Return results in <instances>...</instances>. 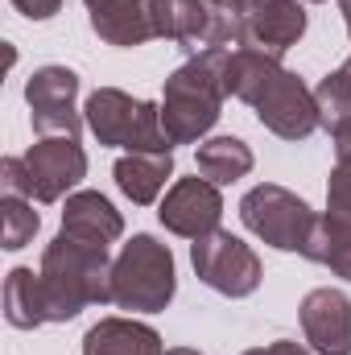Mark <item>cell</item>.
Returning a JSON list of instances; mask_svg holds the SVG:
<instances>
[{
	"label": "cell",
	"mask_w": 351,
	"mask_h": 355,
	"mask_svg": "<svg viewBox=\"0 0 351 355\" xmlns=\"http://www.w3.org/2000/svg\"><path fill=\"white\" fill-rule=\"evenodd\" d=\"M223 87H228V95L244 99L257 112V120L281 141H306L310 132L323 128L314 91L293 71H285L277 54H264L257 46L228 50Z\"/></svg>",
	"instance_id": "cell-1"
},
{
	"label": "cell",
	"mask_w": 351,
	"mask_h": 355,
	"mask_svg": "<svg viewBox=\"0 0 351 355\" xmlns=\"http://www.w3.org/2000/svg\"><path fill=\"white\" fill-rule=\"evenodd\" d=\"M37 289L46 306V322H71L79 310L95 302H112V261L103 244L75 240L58 232L37 268Z\"/></svg>",
	"instance_id": "cell-2"
},
{
	"label": "cell",
	"mask_w": 351,
	"mask_h": 355,
	"mask_svg": "<svg viewBox=\"0 0 351 355\" xmlns=\"http://www.w3.org/2000/svg\"><path fill=\"white\" fill-rule=\"evenodd\" d=\"M223 62H228V50H203V54H190L166 79L162 128H166L170 145H190L215 128L223 95H228Z\"/></svg>",
	"instance_id": "cell-3"
},
{
	"label": "cell",
	"mask_w": 351,
	"mask_h": 355,
	"mask_svg": "<svg viewBox=\"0 0 351 355\" xmlns=\"http://www.w3.org/2000/svg\"><path fill=\"white\" fill-rule=\"evenodd\" d=\"M174 257L157 236H132L112 261V306L132 314H157L174 302Z\"/></svg>",
	"instance_id": "cell-4"
},
{
	"label": "cell",
	"mask_w": 351,
	"mask_h": 355,
	"mask_svg": "<svg viewBox=\"0 0 351 355\" xmlns=\"http://www.w3.org/2000/svg\"><path fill=\"white\" fill-rule=\"evenodd\" d=\"M83 120L99 145L128 149V153H170V137L162 128V107L149 99H132L128 91H91Z\"/></svg>",
	"instance_id": "cell-5"
},
{
	"label": "cell",
	"mask_w": 351,
	"mask_h": 355,
	"mask_svg": "<svg viewBox=\"0 0 351 355\" xmlns=\"http://www.w3.org/2000/svg\"><path fill=\"white\" fill-rule=\"evenodd\" d=\"M240 219L257 240H264L277 252L310 257V248H314L318 215L306 207V198H298L293 190H285L277 182H261L240 198Z\"/></svg>",
	"instance_id": "cell-6"
},
{
	"label": "cell",
	"mask_w": 351,
	"mask_h": 355,
	"mask_svg": "<svg viewBox=\"0 0 351 355\" xmlns=\"http://www.w3.org/2000/svg\"><path fill=\"white\" fill-rule=\"evenodd\" d=\"M190 265L203 285H211L223 297H248L261 285V257L232 232H207L190 244Z\"/></svg>",
	"instance_id": "cell-7"
},
{
	"label": "cell",
	"mask_w": 351,
	"mask_h": 355,
	"mask_svg": "<svg viewBox=\"0 0 351 355\" xmlns=\"http://www.w3.org/2000/svg\"><path fill=\"white\" fill-rule=\"evenodd\" d=\"M91 29L120 50L145 46L153 37H174V0H83Z\"/></svg>",
	"instance_id": "cell-8"
},
{
	"label": "cell",
	"mask_w": 351,
	"mask_h": 355,
	"mask_svg": "<svg viewBox=\"0 0 351 355\" xmlns=\"http://www.w3.org/2000/svg\"><path fill=\"white\" fill-rule=\"evenodd\" d=\"M25 194L33 202H58L71 186L87 178V153L79 137H42L25 149Z\"/></svg>",
	"instance_id": "cell-9"
},
{
	"label": "cell",
	"mask_w": 351,
	"mask_h": 355,
	"mask_svg": "<svg viewBox=\"0 0 351 355\" xmlns=\"http://www.w3.org/2000/svg\"><path fill=\"white\" fill-rule=\"evenodd\" d=\"M306 261L327 265L335 277L351 281V153H335V170L327 182V215H318L314 248Z\"/></svg>",
	"instance_id": "cell-10"
},
{
	"label": "cell",
	"mask_w": 351,
	"mask_h": 355,
	"mask_svg": "<svg viewBox=\"0 0 351 355\" xmlns=\"http://www.w3.org/2000/svg\"><path fill=\"white\" fill-rule=\"evenodd\" d=\"M79 99V75L67 67H42L25 83V103L37 137H79L87 124L83 112L75 107Z\"/></svg>",
	"instance_id": "cell-11"
},
{
	"label": "cell",
	"mask_w": 351,
	"mask_h": 355,
	"mask_svg": "<svg viewBox=\"0 0 351 355\" xmlns=\"http://www.w3.org/2000/svg\"><path fill=\"white\" fill-rule=\"evenodd\" d=\"M162 223L166 232L186 236V240H198L207 232L219 227L223 219V198H219V186L207 182V178H178L170 186V194L162 198Z\"/></svg>",
	"instance_id": "cell-12"
},
{
	"label": "cell",
	"mask_w": 351,
	"mask_h": 355,
	"mask_svg": "<svg viewBox=\"0 0 351 355\" xmlns=\"http://www.w3.org/2000/svg\"><path fill=\"white\" fill-rule=\"evenodd\" d=\"M302 331L318 355H351V302L339 289H310L302 297Z\"/></svg>",
	"instance_id": "cell-13"
},
{
	"label": "cell",
	"mask_w": 351,
	"mask_h": 355,
	"mask_svg": "<svg viewBox=\"0 0 351 355\" xmlns=\"http://www.w3.org/2000/svg\"><path fill=\"white\" fill-rule=\"evenodd\" d=\"M62 232L75 236V240H87V244H116L124 236V219L120 211L99 194V190H79L67 198V211H62Z\"/></svg>",
	"instance_id": "cell-14"
},
{
	"label": "cell",
	"mask_w": 351,
	"mask_h": 355,
	"mask_svg": "<svg viewBox=\"0 0 351 355\" xmlns=\"http://www.w3.org/2000/svg\"><path fill=\"white\" fill-rule=\"evenodd\" d=\"M306 33V8L298 0H273L248 17V46H257L264 54H285L289 46H298V37Z\"/></svg>",
	"instance_id": "cell-15"
},
{
	"label": "cell",
	"mask_w": 351,
	"mask_h": 355,
	"mask_svg": "<svg viewBox=\"0 0 351 355\" xmlns=\"http://www.w3.org/2000/svg\"><path fill=\"white\" fill-rule=\"evenodd\" d=\"M83 355H166L162 335L132 318H99L83 335Z\"/></svg>",
	"instance_id": "cell-16"
},
{
	"label": "cell",
	"mask_w": 351,
	"mask_h": 355,
	"mask_svg": "<svg viewBox=\"0 0 351 355\" xmlns=\"http://www.w3.org/2000/svg\"><path fill=\"white\" fill-rule=\"evenodd\" d=\"M112 174L124 198H132L137 207H149L166 190V178L174 174V153H124Z\"/></svg>",
	"instance_id": "cell-17"
},
{
	"label": "cell",
	"mask_w": 351,
	"mask_h": 355,
	"mask_svg": "<svg viewBox=\"0 0 351 355\" xmlns=\"http://www.w3.org/2000/svg\"><path fill=\"white\" fill-rule=\"evenodd\" d=\"M240 46H248L244 0H203V50H240Z\"/></svg>",
	"instance_id": "cell-18"
},
{
	"label": "cell",
	"mask_w": 351,
	"mask_h": 355,
	"mask_svg": "<svg viewBox=\"0 0 351 355\" xmlns=\"http://www.w3.org/2000/svg\"><path fill=\"white\" fill-rule=\"evenodd\" d=\"M252 170V149L240 137H211L198 145V174L215 186H232Z\"/></svg>",
	"instance_id": "cell-19"
},
{
	"label": "cell",
	"mask_w": 351,
	"mask_h": 355,
	"mask_svg": "<svg viewBox=\"0 0 351 355\" xmlns=\"http://www.w3.org/2000/svg\"><path fill=\"white\" fill-rule=\"evenodd\" d=\"M4 318L17 331H33L46 322V306H42V289H37L33 268H12L4 277Z\"/></svg>",
	"instance_id": "cell-20"
},
{
	"label": "cell",
	"mask_w": 351,
	"mask_h": 355,
	"mask_svg": "<svg viewBox=\"0 0 351 355\" xmlns=\"http://www.w3.org/2000/svg\"><path fill=\"white\" fill-rule=\"evenodd\" d=\"M314 103H318V116H323V128H335L339 120L351 116V58L331 71L318 87H314Z\"/></svg>",
	"instance_id": "cell-21"
},
{
	"label": "cell",
	"mask_w": 351,
	"mask_h": 355,
	"mask_svg": "<svg viewBox=\"0 0 351 355\" xmlns=\"http://www.w3.org/2000/svg\"><path fill=\"white\" fill-rule=\"evenodd\" d=\"M0 211H4V248H8V252L25 248V244L37 236V227H42V219H37V211H33V198H25V194H4V198H0Z\"/></svg>",
	"instance_id": "cell-22"
},
{
	"label": "cell",
	"mask_w": 351,
	"mask_h": 355,
	"mask_svg": "<svg viewBox=\"0 0 351 355\" xmlns=\"http://www.w3.org/2000/svg\"><path fill=\"white\" fill-rule=\"evenodd\" d=\"M186 54H203V0H174V37Z\"/></svg>",
	"instance_id": "cell-23"
},
{
	"label": "cell",
	"mask_w": 351,
	"mask_h": 355,
	"mask_svg": "<svg viewBox=\"0 0 351 355\" xmlns=\"http://www.w3.org/2000/svg\"><path fill=\"white\" fill-rule=\"evenodd\" d=\"M12 4H17V12L29 17V21H50V17L62 8V0H12Z\"/></svg>",
	"instance_id": "cell-24"
},
{
	"label": "cell",
	"mask_w": 351,
	"mask_h": 355,
	"mask_svg": "<svg viewBox=\"0 0 351 355\" xmlns=\"http://www.w3.org/2000/svg\"><path fill=\"white\" fill-rule=\"evenodd\" d=\"M244 355H310L302 343H289V339H277V343H268V347H252V352Z\"/></svg>",
	"instance_id": "cell-25"
},
{
	"label": "cell",
	"mask_w": 351,
	"mask_h": 355,
	"mask_svg": "<svg viewBox=\"0 0 351 355\" xmlns=\"http://www.w3.org/2000/svg\"><path fill=\"white\" fill-rule=\"evenodd\" d=\"M331 141H335V153H351V116L331 128Z\"/></svg>",
	"instance_id": "cell-26"
},
{
	"label": "cell",
	"mask_w": 351,
	"mask_h": 355,
	"mask_svg": "<svg viewBox=\"0 0 351 355\" xmlns=\"http://www.w3.org/2000/svg\"><path fill=\"white\" fill-rule=\"evenodd\" d=\"M264 4H273V0H244V8H248V17H252L257 8H264Z\"/></svg>",
	"instance_id": "cell-27"
},
{
	"label": "cell",
	"mask_w": 351,
	"mask_h": 355,
	"mask_svg": "<svg viewBox=\"0 0 351 355\" xmlns=\"http://www.w3.org/2000/svg\"><path fill=\"white\" fill-rule=\"evenodd\" d=\"M339 12H343V21H348V33H351V0H339Z\"/></svg>",
	"instance_id": "cell-28"
},
{
	"label": "cell",
	"mask_w": 351,
	"mask_h": 355,
	"mask_svg": "<svg viewBox=\"0 0 351 355\" xmlns=\"http://www.w3.org/2000/svg\"><path fill=\"white\" fill-rule=\"evenodd\" d=\"M166 355H203V352H194V347H170Z\"/></svg>",
	"instance_id": "cell-29"
},
{
	"label": "cell",
	"mask_w": 351,
	"mask_h": 355,
	"mask_svg": "<svg viewBox=\"0 0 351 355\" xmlns=\"http://www.w3.org/2000/svg\"><path fill=\"white\" fill-rule=\"evenodd\" d=\"M314 4H323V0H314Z\"/></svg>",
	"instance_id": "cell-30"
}]
</instances>
